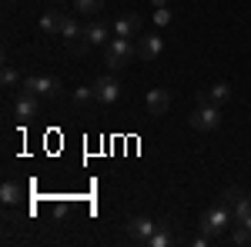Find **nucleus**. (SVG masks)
<instances>
[{
	"label": "nucleus",
	"instance_id": "nucleus-1",
	"mask_svg": "<svg viewBox=\"0 0 251 247\" xmlns=\"http://www.w3.org/2000/svg\"><path fill=\"white\" fill-rule=\"evenodd\" d=\"M137 57V47L131 44V37H111L107 40V47H104V64L111 67V70H124L131 60Z\"/></svg>",
	"mask_w": 251,
	"mask_h": 247
},
{
	"label": "nucleus",
	"instance_id": "nucleus-2",
	"mask_svg": "<svg viewBox=\"0 0 251 247\" xmlns=\"http://www.w3.org/2000/svg\"><path fill=\"white\" fill-rule=\"evenodd\" d=\"M228 224H234V210L221 201L218 207L204 210V217H201V234H204V237H218V234L228 230Z\"/></svg>",
	"mask_w": 251,
	"mask_h": 247
},
{
	"label": "nucleus",
	"instance_id": "nucleus-3",
	"mask_svg": "<svg viewBox=\"0 0 251 247\" xmlns=\"http://www.w3.org/2000/svg\"><path fill=\"white\" fill-rule=\"evenodd\" d=\"M188 124L201 134L218 131V127H221V107H218V104H198L191 114H188Z\"/></svg>",
	"mask_w": 251,
	"mask_h": 247
},
{
	"label": "nucleus",
	"instance_id": "nucleus-4",
	"mask_svg": "<svg viewBox=\"0 0 251 247\" xmlns=\"http://www.w3.org/2000/svg\"><path fill=\"white\" fill-rule=\"evenodd\" d=\"M27 94H37V97H57L60 94V80L57 77H24L20 84Z\"/></svg>",
	"mask_w": 251,
	"mask_h": 247
},
{
	"label": "nucleus",
	"instance_id": "nucleus-5",
	"mask_svg": "<svg viewBox=\"0 0 251 247\" xmlns=\"http://www.w3.org/2000/svg\"><path fill=\"white\" fill-rule=\"evenodd\" d=\"M231 84H225V80H218V84H211L208 90H198V104H218V107H225V104H231Z\"/></svg>",
	"mask_w": 251,
	"mask_h": 247
},
{
	"label": "nucleus",
	"instance_id": "nucleus-6",
	"mask_svg": "<svg viewBox=\"0 0 251 247\" xmlns=\"http://www.w3.org/2000/svg\"><path fill=\"white\" fill-rule=\"evenodd\" d=\"M154 230H157V224L151 217H131V221H127V241H131V244H148Z\"/></svg>",
	"mask_w": 251,
	"mask_h": 247
},
{
	"label": "nucleus",
	"instance_id": "nucleus-7",
	"mask_svg": "<svg viewBox=\"0 0 251 247\" xmlns=\"http://www.w3.org/2000/svg\"><path fill=\"white\" fill-rule=\"evenodd\" d=\"M94 94H97V104H114L121 97V80L114 74H104L94 80Z\"/></svg>",
	"mask_w": 251,
	"mask_h": 247
},
{
	"label": "nucleus",
	"instance_id": "nucleus-8",
	"mask_svg": "<svg viewBox=\"0 0 251 247\" xmlns=\"http://www.w3.org/2000/svg\"><path fill=\"white\" fill-rule=\"evenodd\" d=\"M144 107H148L151 117H164L168 107H171V94L161 90V87H154V90H148V97H144Z\"/></svg>",
	"mask_w": 251,
	"mask_h": 247
},
{
	"label": "nucleus",
	"instance_id": "nucleus-9",
	"mask_svg": "<svg viewBox=\"0 0 251 247\" xmlns=\"http://www.w3.org/2000/svg\"><path fill=\"white\" fill-rule=\"evenodd\" d=\"M161 50H164V40L157 37V34H144V37L137 40V57L141 60H157Z\"/></svg>",
	"mask_w": 251,
	"mask_h": 247
},
{
	"label": "nucleus",
	"instance_id": "nucleus-10",
	"mask_svg": "<svg viewBox=\"0 0 251 247\" xmlns=\"http://www.w3.org/2000/svg\"><path fill=\"white\" fill-rule=\"evenodd\" d=\"M114 34L117 37H137V34H141V17L131 14V10H124V14L114 20Z\"/></svg>",
	"mask_w": 251,
	"mask_h": 247
},
{
	"label": "nucleus",
	"instance_id": "nucleus-11",
	"mask_svg": "<svg viewBox=\"0 0 251 247\" xmlns=\"http://www.w3.org/2000/svg\"><path fill=\"white\" fill-rule=\"evenodd\" d=\"M14 114L20 117V120H34V117L40 114V104H37V94H24L17 97V104H14Z\"/></svg>",
	"mask_w": 251,
	"mask_h": 247
},
{
	"label": "nucleus",
	"instance_id": "nucleus-12",
	"mask_svg": "<svg viewBox=\"0 0 251 247\" xmlns=\"http://www.w3.org/2000/svg\"><path fill=\"white\" fill-rule=\"evenodd\" d=\"M177 237H174V224H157V230L151 234V241H148V247H168V244H174Z\"/></svg>",
	"mask_w": 251,
	"mask_h": 247
},
{
	"label": "nucleus",
	"instance_id": "nucleus-13",
	"mask_svg": "<svg viewBox=\"0 0 251 247\" xmlns=\"http://www.w3.org/2000/svg\"><path fill=\"white\" fill-rule=\"evenodd\" d=\"M60 23H64V14H60V10H47V14L40 17V30H44L47 37H54V34L60 37Z\"/></svg>",
	"mask_w": 251,
	"mask_h": 247
},
{
	"label": "nucleus",
	"instance_id": "nucleus-14",
	"mask_svg": "<svg viewBox=\"0 0 251 247\" xmlns=\"http://www.w3.org/2000/svg\"><path fill=\"white\" fill-rule=\"evenodd\" d=\"M20 197H24V190H20L17 180H3V187H0V201H3L7 207H14V204H20Z\"/></svg>",
	"mask_w": 251,
	"mask_h": 247
},
{
	"label": "nucleus",
	"instance_id": "nucleus-15",
	"mask_svg": "<svg viewBox=\"0 0 251 247\" xmlns=\"http://www.w3.org/2000/svg\"><path fill=\"white\" fill-rule=\"evenodd\" d=\"M84 37L91 40V44H107V23H104V20H94V23H87V27H84Z\"/></svg>",
	"mask_w": 251,
	"mask_h": 247
},
{
	"label": "nucleus",
	"instance_id": "nucleus-16",
	"mask_svg": "<svg viewBox=\"0 0 251 247\" xmlns=\"http://www.w3.org/2000/svg\"><path fill=\"white\" fill-rule=\"evenodd\" d=\"M231 210H234V224H245V227H251V194L245 197V201H238Z\"/></svg>",
	"mask_w": 251,
	"mask_h": 247
},
{
	"label": "nucleus",
	"instance_id": "nucleus-17",
	"mask_svg": "<svg viewBox=\"0 0 251 247\" xmlns=\"http://www.w3.org/2000/svg\"><path fill=\"white\" fill-rule=\"evenodd\" d=\"M60 37H64L67 44H71V40L84 37V27H80V23H77L74 17H64V23H60Z\"/></svg>",
	"mask_w": 251,
	"mask_h": 247
},
{
	"label": "nucleus",
	"instance_id": "nucleus-18",
	"mask_svg": "<svg viewBox=\"0 0 251 247\" xmlns=\"http://www.w3.org/2000/svg\"><path fill=\"white\" fill-rule=\"evenodd\" d=\"M94 100H97L94 84H91V87H74V104H77V107H91Z\"/></svg>",
	"mask_w": 251,
	"mask_h": 247
},
{
	"label": "nucleus",
	"instance_id": "nucleus-19",
	"mask_svg": "<svg viewBox=\"0 0 251 247\" xmlns=\"http://www.w3.org/2000/svg\"><path fill=\"white\" fill-rule=\"evenodd\" d=\"M74 10L77 14H87V17H94L104 10V0H74Z\"/></svg>",
	"mask_w": 251,
	"mask_h": 247
},
{
	"label": "nucleus",
	"instance_id": "nucleus-20",
	"mask_svg": "<svg viewBox=\"0 0 251 247\" xmlns=\"http://www.w3.org/2000/svg\"><path fill=\"white\" fill-rule=\"evenodd\" d=\"M245 197H248V194H245L241 187H225V194H221V201H225L228 207H234V204H238V201H245Z\"/></svg>",
	"mask_w": 251,
	"mask_h": 247
},
{
	"label": "nucleus",
	"instance_id": "nucleus-21",
	"mask_svg": "<svg viewBox=\"0 0 251 247\" xmlns=\"http://www.w3.org/2000/svg\"><path fill=\"white\" fill-rule=\"evenodd\" d=\"M0 84H3V87H7V90H10V87H17V84H20L17 70H14V67H10V64H3V74H0Z\"/></svg>",
	"mask_w": 251,
	"mask_h": 247
},
{
	"label": "nucleus",
	"instance_id": "nucleus-22",
	"mask_svg": "<svg viewBox=\"0 0 251 247\" xmlns=\"http://www.w3.org/2000/svg\"><path fill=\"white\" fill-rule=\"evenodd\" d=\"M231 244H251V227L238 224V227L231 230Z\"/></svg>",
	"mask_w": 251,
	"mask_h": 247
},
{
	"label": "nucleus",
	"instance_id": "nucleus-23",
	"mask_svg": "<svg viewBox=\"0 0 251 247\" xmlns=\"http://www.w3.org/2000/svg\"><path fill=\"white\" fill-rule=\"evenodd\" d=\"M154 23L157 27H168L171 23V10L168 7H154Z\"/></svg>",
	"mask_w": 251,
	"mask_h": 247
},
{
	"label": "nucleus",
	"instance_id": "nucleus-24",
	"mask_svg": "<svg viewBox=\"0 0 251 247\" xmlns=\"http://www.w3.org/2000/svg\"><path fill=\"white\" fill-rule=\"evenodd\" d=\"M67 47H71L74 54H87V47H94V44H91V40H87V37H77V40H71Z\"/></svg>",
	"mask_w": 251,
	"mask_h": 247
},
{
	"label": "nucleus",
	"instance_id": "nucleus-25",
	"mask_svg": "<svg viewBox=\"0 0 251 247\" xmlns=\"http://www.w3.org/2000/svg\"><path fill=\"white\" fill-rule=\"evenodd\" d=\"M151 3H154V7H168V0H151Z\"/></svg>",
	"mask_w": 251,
	"mask_h": 247
},
{
	"label": "nucleus",
	"instance_id": "nucleus-26",
	"mask_svg": "<svg viewBox=\"0 0 251 247\" xmlns=\"http://www.w3.org/2000/svg\"><path fill=\"white\" fill-rule=\"evenodd\" d=\"M7 3H14V0H7Z\"/></svg>",
	"mask_w": 251,
	"mask_h": 247
},
{
	"label": "nucleus",
	"instance_id": "nucleus-27",
	"mask_svg": "<svg viewBox=\"0 0 251 247\" xmlns=\"http://www.w3.org/2000/svg\"><path fill=\"white\" fill-rule=\"evenodd\" d=\"M57 3H64V0H57Z\"/></svg>",
	"mask_w": 251,
	"mask_h": 247
}]
</instances>
